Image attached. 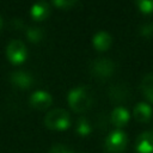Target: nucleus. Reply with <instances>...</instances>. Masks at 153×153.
Here are the masks:
<instances>
[{
	"instance_id": "4",
	"label": "nucleus",
	"mask_w": 153,
	"mask_h": 153,
	"mask_svg": "<svg viewBox=\"0 0 153 153\" xmlns=\"http://www.w3.org/2000/svg\"><path fill=\"white\" fill-rule=\"evenodd\" d=\"M90 71L91 74L97 79H108L115 72V63L108 57H99L92 61Z\"/></svg>"
},
{
	"instance_id": "13",
	"label": "nucleus",
	"mask_w": 153,
	"mask_h": 153,
	"mask_svg": "<svg viewBox=\"0 0 153 153\" xmlns=\"http://www.w3.org/2000/svg\"><path fill=\"white\" fill-rule=\"evenodd\" d=\"M141 91L145 94V97L153 103V73L146 74L141 80Z\"/></svg>"
},
{
	"instance_id": "14",
	"label": "nucleus",
	"mask_w": 153,
	"mask_h": 153,
	"mask_svg": "<svg viewBox=\"0 0 153 153\" xmlns=\"http://www.w3.org/2000/svg\"><path fill=\"white\" fill-rule=\"evenodd\" d=\"M75 131L80 136H87V135H90L91 131H92V127H91L88 120H86L85 117H79L78 121H76Z\"/></svg>"
},
{
	"instance_id": "17",
	"label": "nucleus",
	"mask_w": 153,
	"mask_h": 153,
	"mask_svg": "<svg viewBox=\"0 0 153 153\" xmlns=\"http://www.w3.org/2000/svg\"><path fill=\"white\" fill-rule=\"evenodd\" d=\"M140 12L145 14H149L153 12V0H139L135 2Z\"/></svg>"
},
{
	"instance_id": "8",
	"label": "nucleus",
	"mask_w": 153,
	"mask_h": 153,
	"mask_svg": "<svg viewBox=\"0 0 153 153\" xmlns=\"http://www.w3.org/2000/svg\"><path fill=\"white\" fill-rule=\"evenodd\" d=\"M11 82L17 86L18 88H23L26 90L29 87H31L32 82H33V78L30 73L25 72V71H14L11 73Z\"/></svg>"
},
{
	"instance_id": "7",
	"label": "nucleus",
	"mask_w": 153,
	"mask_h": 153,
	"mask_svg": "<svg viewBox=\"0 0 153 153\" xmlns=\"http://www.w3.org/2000/svg\"><path fill=\"white\" fill-rule=\"evenodd\" d=\"M136 153H153V131H142L135 141Z\"/></svg>"
},
{
	"instance_id": "11",
	"label": "nucleus",
	"mask_w": 153,
	"mask_h": 153,
	"mask_svg": "<svg viewBox=\"0 0 153 153\" xmlns=\"http://www.w3.org/2000/svg\"><path fill=\"white\" fill-rule=\"evenodd\" d=\"M49 13H50V7L45 1L35 2L30 10V14L35 20H44L49 16Z\"/></svg>"
},
{
	"instance_id": "15",
	"label": "nucleus",
	"mask_w": 153,
	"mask_h": 153,
	"mask_svg": "<svg viewBox=\"0 0 153 153\" xmlns=\"http://www.w3.org/2000/svg\"><path fill=\"white\" fill-rule=\"evenodd\" d=\"M26 37L30 42H33V43H38L43 39L44 37V31L42 30V27H38V26H31V27H27L26 29Z\"/></svg>"
},
{
	"instance_id": "3",
	"label": "nucleus",
	"mask_w": 153,
	"mask_h": 153,
	"mask_svg": "<svg viewBox=\"0 0 153 153\" xmlns=\"http://www.w3.org/2000/svg\"><path fill=\"white\" fill-rule=\"evenodd\" d=\"M128 137L121 129L110 131L104 140V148L108 153H122L127 147Z\"/></svg>"
},
{
	"instance_id": "12",
	"label": "nucleus",
	"mask_w": 153,
	"mask_h": 153,
	"mask_svg": "<svg viewBox=\"0 0 153 153\" xmlns=\"http://www.w3.org/2000/svg\"><path fill=\"white\" fill-rule=\"evenodd\" d=\"M133 114H134V117H135L136 121L147 122L152 116V106L148 103L140 102L135 105V108L133 110Z\"/></svg>"
},
{
	"instance_id": "19",
	"label": "nucleus",
	"mask_w": 153,
	"mask_h": 153,
	"mask_svg": "<svg viewBox=\"0 0 153 153\" xmlns=\"http://www.w3.org/2000/svg\"><path fill=\"white\" fill-rule=\"evenodd\" d=\"M140 31V35L142 37H146V38H151L153 36V23L148 22V23H145L140 26L139 29Z\"/></svg>"
},
{
	"instance_id": "1",
	"label": "nucleus",
	"mask_w": 153,
	"mask_h": 153,
	"mask_svg": "<svg viewBox=\"0 0 153 153\" xmlns=\"http://www.w3.org/2000/svg\"><path fill=\"white\" fill-rule=\"evenodd\" d=\"M92 100V91L84 85L71 88L67 94V102L75 112H84L85 110H87L91 106Z\"/></svg>"
},
{
	"instance_id": "18",
	"label": "nucleus",
	"mask_w": 153,
	"mask_h": 153,
	"mask_svg": "<svg viewBox=\"0 0 153 153\" xmlns=\"http://www.w3.org/2000/svg\"><path fill=\"white\" fill-rule=\"evenodd\" d=\"M76 4H78V1H75V0H54L53 1V5L61 10H69L73 6H75Z\"/></svg>"
},
{
	"instance_id": "6",
	"label": "nucleus",
	"mask_w": 153,
	"mask_h": 153,
	"mask_svg": "<svg viewBox=\"0 0 153 153\" xmlns=\"http://www.w3.org/2000/svg\"><path fill=\"white\" fill-rule=\"evenodd\" d=\"M53 103V98L50 93L43 90H37L30 96V105L38 110H44L49 108Z\"/></svg>"
},
{
	"instance_id": "10",
	"label": "nucleus",
	"mask_w": 153,
	"mask_h": 153,
	"mask_svg": "<svg viewBox=\"0 0 153 153\" xmlns=\"http://www.w3.org/2000/svg\"><path fill=\"white\" fill-rule=\"evenodd\" d=\"M129 117H130V115H129L128 110L126 108H123V106H116V108H114L112 111H111V114H110L111 123L115 127H117L118 129L128 123Z\"/></svg>"
},
{
	"instance_id": "20",
	"label": "nucleus",
	"mask_w": 153,
	"mask_h": 153,
	"mask_svg": "<svg viewBox=\"0 0 153 153\" xmlns=\"http://www.w3.org/2000/svg\"><path fill=\"white\" fill-rule=\"evenodd\" d=\"M49 153H74V152H73L69 147H67V146H65V145L57 143V145H54V146L50 148Z\"/></svg>"
},
{
	"instance_id": "9",
	"label": "nucleus",
	"mask_w": 153,
	"mask_h": 153,
	"mask_svg": "<svg viewBox=\"0 0 153 153\" xmlns=\"http://www.w3.org/2000/svg\"><path fill=\"white\" fill-rule=\"evenodd\" d=\"M112 43V37L106 31H98L92 37V44L93 47L99 51H105L110 48Z\"/></svg>"
},
{
	"instance_id": "21",
	"label": "nucleus",
	"mask_w": 153,
	"mask_h": 153,
	"mask_svg": "<svg viewBox=\"0 0 153 153\" xmlns=\"http://www.w3.org/2000/svg\"><path fill=\"white\" fill-rule=\"evenodd\" d=\"M2 24H4V22H2V18L0 17V30L2 29Z\"/></svg>"
},
{
	"instance_id": "16",
	"label": "nucleus",
	"mask_w": 153,
	"mask_h": 153,
	"mask_svg": "<svg viewBox=\"0 0 153 153\" xmlns=\"http://www.w3.org/2000/svg\"><path fill=\"white\" fill-rule=\"evenodd\" d=\"M110 97L111 99L114 100H123L126 96H128V91L126 87L123 86H118V85H114L111 88H110Z\"/></svg>"
},
{
	"instance_id": "5",
	"label": "nucleus",
	"mask_w": 153,
	"mask_h": 153,
	"mask_svg": "<svg viewBox=\"0 0 153 153\" xmlns=\"http://www.w3.org/2000/svg\"><path fill=\"white\" fill-rule=\"evenodd\" d=\"M6 56L13 65H22L27 56V50L25 44L19 39H13L8 43L6 48Z\"/></svg>"
},
{
	"instance_id": "2",
	"label": "nucleus",
	"mask_w": 153,
	"mask_h": 153,
	"mask_svg": "<svg viewBox=\"0 0 153 153\" xmlns=\"http://www.w3.org/2000/svg\"><path fill=\"white\" fill-rule=\"evenodd\" d=\"M44 124L53 130H65L71 126L69 114L65 109H53L45 115Z\"/></svg>"
}]
</instances>
